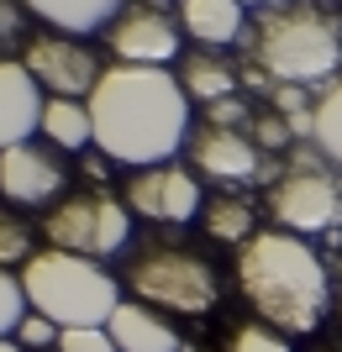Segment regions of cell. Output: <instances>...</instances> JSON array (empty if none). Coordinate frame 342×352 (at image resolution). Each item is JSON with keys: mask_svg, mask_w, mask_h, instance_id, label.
I'll use <instances>...</instances> for the list:
<instances>
[{"mask_svg": "<svg viewBox=\"0 0 342 352\" xmlns=\"http://www.w3.org/2000/svg\"><path fill=\"white\" fill-rule=\"evenodd\" d=\"M85 105L95 121V147L111 163H132V174L169 163L190 142V95L169 69L111 63Z\"/></svg>", "mask_w": 342, "mask_h": 352, "instance_id": "obj_1", "label": "cell"}, {"mask_svg": "<svg viewBox=\"0 0 342 352\" xmlns=\"http://www.w3.org/2000/svg\"><path fill=\"white\" fill-rule=\"evenodd\" d=\"M342 79V21L321 0H274L242 32V85L327 89Z\"/></svg>", "mask_w": 342, "mask_h": 352, "instance_id": "obj_2", "label": "cell"}, {"mask_svg": "<svg viewBox=\"0 0 342 352\" xmlns=\"http://www.w3.org/2000/svg\"><path fill=\"white\" fill-rule=\"evenodd\" d=\"M237 284L274 331H316L332 300L327 263L295 232H258L237 248Z\"/></svg>", "mask_w": 342, "mask_h": 352, "instance_id": "obj_3", "label": "cell"}, {"mask_svg": "<svg viewBox=\"0 0 342 352\" xmlns=\"http://www.w3.org/2000/svg\"><path fill=\"white\" fill-rule=\"evenodd\" d=\"M21 289H27V305L47 321L69 326H105L121 310V289L116 279L105 274L95 258H79V252H58L47 248L37 252L27 268H21Z\"/></svg>", "mask_w": 342, "mask_h": 352, "instance_id": "obj_4", "label": "cell"}, {"mask_svg": "<svg viewBox=\"0 0 342 352\" xmlns=\"http://www.w3.org/2000/svg\"><path fill=\"white\" fill-rule=\"evenodd\" d=\"M127 284L142 305L179 310V316H206L222 300V274L200 252L174 248V242H142V252L127 263Z\"/></svg>", "mask_w": 342, "mask_h": 352, "instance_id": "obj_5", "label": "cell"}, {"mask_svg": "<svg viewBox=\"0 0 342 352\" xmlns=\"http://www.w3.org/2000/svg\"><path fill=\"white\" fill-rule=\"evenodd\" d=\"M268 216L279 221V232H295V236H316V232H332L342 221V179L321 153L306 158L300 153L290 168L279 174V184L268 190Z\"/></svg>", "mask_w": 342, "mask_h": 352, "instance_id": "obj_6", "label": "cell"}, {"mask_svg": "<svg viewBox=\"0 0 342 352\" xmlns=\"http://www.w3.org/2000/svg\"><path fill=\"white\" fill-rule=\"evenodd\" d=\"M47 242L58 252H79V258H111V252L127 248V236H132V210L127 200H111V195H74V200H63V206L47 210L43 221Z\"/></svg>", "mask_w": 342, "mask_h": 352, "instance_id": "obj_7", "label": "cell"}, {"mask_svg": "<svg viewBox=\"0 0 342 352\" xmlns=\"http://www.w3.org/2000/svg\"><path fill=\"white\" fill-rule=\"evenodd\" d=\"M127 210L148 221H169V226H184V221H200L206 210V195H200V179L179 163H153V168H137L121 190Z\"/></svg>", "mask_w": 342, "mask_h": 352, "instance_id": "obj_8", "label": "cell"}, {"mask_svg": "<svg viewBox=\"0 0 342 352\" xmlns=\"http://www.w3.org/2000/svg\"><path fill=\"white\" fill-rule=\"evenodd\" d=\"M105 43H111V53H116V63H148V69H164L169 58H179V21L164 11V6L132 0V6L111 21Z\"/></svg>", "mask_w": 342, "mask_h": 352, "instance_id": "obj_9", "label": "cell"}, {"mask_svg": "<svg viewBox=\"0 0 342 352\" xmlns=\"http://www.w3.org/2000/svg\"><path fill=\"white\" fill-rule=\"evenodd\" d=\"M21 63L32 69L37 85L63 95V100H89V89L100 85V74H105L100 58L85 43H74V37H32Z\"/></svg>", "mask_w": 342, "mask_h": 352, "instance_id": "obj_10", "label": "cell"}, {"mask_svg": "<svg viewBox=\"0 0 342 352\" xmlns=\"http://www.w3.org/2000/svg\"><path fill=\"white\" fill-rule=\"evenodd\" d=\"M190 163L216 184H248L264 174V147L242 126H195L190 132Z\"/></svg>", "mask_w": 342, "mask_h": 352, "instance_id": "obj_11", "label": "cell"}, {"mask_svg": "<svg viewBox=\"0 0 342 352\" xmlns=\"http://www.w3.org/2000/svg\"><path fill=\"white\" fill-rule=\"evenodd\" d=\"M63 163L53 158V147L16 142L0 153V195L11 206H47L53 195H63Z\"/></svg>", "mask_w": 342, "mask_h": 352, "instance_id": "obj_12", "label": "cell"}, {"mask_svg": "<svg viewBox=\"0 0 342 352\" xmlns=\"http://www.w3.org/2000/svg\"><path fill=\"white\" fill-rule=\"evenodd\" d=\"M43 85L32 79L27 63L0 58V153L16 142H32V132H43Z\"/></svg>", "mask_w": 342, "mask_h": 352, "instance_id": "obj_13", "label": "cell"}, {"mask_svg": "<svg viewBox=\"0 0 342 352\" xmlns=\"http://www.w3.org/2000/svg\"><path fill=\"white\" fill-rule=\"evenodd\" d=\"M179 27L184 37L216 53V47L242 43L248 21H242V0H179Z\"/></svg>", "mask_w": 342, "mask_h": 352, "instance_id": "obj_14", "label": "cell"}, {"mask_svg": "<svg viewBox=\"0 0 342 352\" xmlns=\"http://www.w3.org/2000/svg\"><path fill=\"white\" fill-rule=\"evenodd\" d=\"M105 331L116 337L121 352H179V331L142 300H132V305L121 300V310L105 321Z\"/></svg>", "mask_w": 342, "mask_h": 352, "instance_id": "obj_15", "label": "cell"}, {"mask_svg": "<svg viewBox=\"0 0 342 352\" xmlns=\"http://www.w3.org/2000/svg\"><path fill=\"white\" fill-rule=\"evenodd\" d=\"M179 85H184V95L200 105H216L226 100V95H237V69L222 58V53H211V47H200V53H184L179 58Z\"/></svg>", "mask_w": 342, "mask_h": 352, "instance_id": "obj_16", "label": "cell"}, {"mask_svg": "<svg viewBox=\"0 0 342 352\" xmlns=\"http://www.w3.org/2000/svg\"><path fill=\"white\" fill-rule=\"evenodd\" d=\"M127 6L132 0H27V11L43 16L47 27H58V32H100Z\"/></svg>", "mask_w": 342, "mask_h": 352, "instance_id": "obj_17", "label": "cell"}, {"mask_svg": "<svg viewBox=\"0 0 342 352\" xmlns=\"http://www.w3.org/2000/svg\"><path fill=\"white\" fill-rule=\"evenodd\" d=\"M200 226H206L211 242L242 248V242L258 236V210H253V200H242V195H216V200H206V210H200Z\"/></svg>", "mask_w": 342, "mask_h": 352, "instance_id": "obj_18", "label": "cell"}, {"mask_svg": "<svg viewBox=\"0 0 342 352\" xmlns=\"http://www.w3.org/2000/svg\"><path fill=\"white\" fill-rule=\"evenodd\" d=\"M43 137L53 147H63V153H79V147L95 142V121H89V105L85 100H63V95H53L43 111Z\"/></svg>", "mask_w": 342, "mask_h": 352, "instance_id": "obj_19", "label": "cell"}, {"mask_svg": "<svg viewBox=\"0 0 342 352\" xmlns=\"http://www.w3.org/2000/svg\"><path fill=\"white\" fill-rule=\"evenodd\" d=\"M311 147L342 174V79H332L316 100V132H311Z\"/></svg>", "mask_w": 342, "mask_h": 352, "instance_id": "obj_20", "label": "cell"}, {"mask_svg": "<svg viewBox=\"0 0 342 352\" xmlns=\"http://www.w3.org/2000/svg\"><path fill=\"white\" fill-rule=\"evenodd\" d=\"M264 95H268V111H274V116H284V126H290V137H295V142L316 132V105L306 100V89H300V85H268Z\"/></svg>", "mask_w": 342, "mask_h": 352, "instance_id": "obj_21", "label": "cell"}, {"mask_svg": "<svg viewBox=\"0 0 342 352\" xmlns=\"http://www.w3.org/2000/svg\"><path fill=\"white\" fill-rule=\"evenodd\" d=\"M37 252H32V226L21 216H11V210H0V268H27Z\"/></svg>", "mask_w": 342, "mask_h": 352, "instance_id": "obj_22", "label": "cell"}, {"mask_svg": "<svg viewBox=\"0 0 342 352\" xmlns=\"http://www.w3.org/2000/svg\"><path fill=\"white\" fill-rule=\"evenodd\" d=\"M27 289H21V274L0 268V337H16V326L27 321Z\"/></svg>", "mask_w": 342, "mask_h": 352, "instance_id": "obj_23", "label": "cell"}, {"mask_svg": "<svg viewBox=\"0 0 342 352\" xmlns=\"http://www.w3.org/2000/svg\"><path fill=\"white\" fill-rule=\"evenodd\" d=\"M58 352H121L105 326H69L58 337Z\"/></svg>", "mask_w": 342, "mask_h": 352, "instance_id": "obj_24", "label": "cell"}, {"mask_svg": "<svg viewBox=\"0 0 342 352\" xmlns=\"http://www.w3.org/2000/svg\"><path fill=\"white\" fill-rule=\"evenodd\" d=\"M58 337H63V326L47 321V316H37V310H27V321L16 326V342H21V347H32V352L58 347Z\"/></svg>", "mask_w": 342, "mask_h": 352, "instance_id": "obj_25", "label": "cell"}, {"mask_svg": "<svg viewBox=\"0 0 342 352\" xmlns=\"http://www.w3.org/2000/svg\"><path fill=\"white\" fill-rule=\"evenodd\" d=\"M232 352H295L279 331H264V326H242L232 337Z\"/></svg>", "mask_w": 342, "mask_h": 352, "instance_id": "obj_26", "label": "cell"}, {"mask_svg": "<svg viewBox=\"0 0 342 352\" xmlns=\"http://www.w3.org/2000/svg\"><path fill=\"white\" fill-rule=\"evenodd\" d=\"M206 121L211 126H242V121H253V105L242 100V95H226V100L206 105Z\"/></svg>", "mask_w": 342, "mask_h": 352, "instance_id": "obj_27", "label": "cell"}, {"mask_svg": "<svg viewBox=\"0 0 342 352\" xmlns=\"http://www.w3.org/2000/svg\"><path fill=\"white\" fill-rule=\"evenodd\" d=\"M16 37H21V11H16V0H0V47Z\"/></svg>", "mask_w": 342, "mask_h": 352, "instance_id": "obj_28", "label": "cell"}, {"mask_svg": "<svg viewBox=\"0 0 342 352\" xmlns=\"http://www.w3.org/2000/svg\"><path fill=\"white\" fill-rule=\"evenodd\" d=\"M0 352H21V342H16V337H0Z\"/></svg>", "mask_w": 342, "mask_h": 352, "instance_id": "obj_29", "label": "cell"}, {"mask_svg": "<svg viewBox=\"0 0 342 352\" xmlns=\"http://www.w3.org/2000/svg\"><path fill=\"white\" fill-rule=\"evenodd\" d=\"M242 6H274V0H242Z\"/></svg>", "mask_w": 342, "mask_h": 352, "instance_id": "obj_30", "label": "cell"}]
</instances>
